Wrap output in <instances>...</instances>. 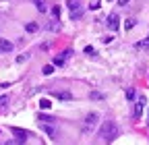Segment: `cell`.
Listing matches in <instances>:
<instances>
[{
	"label": "cell",
	"instance_id": "cell-18",
	"mask_svg": "<svg viewBox=\"0 0 149 145\" xmlns=\"http://www.w3.org/2000/svg\"><path fill=\"white\" fill-rule=\"evenodd\" d=\"M137 48H139V50H141V48H149V38H147V40H143V42H139V44H137Z\"/></svg>",
	"mask_w": 149,
	"mask_h": 145
},
{
	"label": "cell",
	"instance_id": "cell-1",
	"mask_svg": "<svg viewBox=\"0 0 149 145\" xmlns=\"http://www.w3.org/2000/svg\"><path fill=\"white\" fill-rule=\"evenodd\" d=\"M97 137H100L104 143H112V141L118 137V126L112 122V120H106V122L102 124V129H100Z\"/></svg>",
	"mask_w": 149,
	"mask_h": 145
},
{
	"label": "cell",
	"instance_id": "cell-19",
	"mask_svg": "<svg viewBox=\"0 0 149 145\" xmlns=\"http://www.w3.org/2000/svg\"><path fill=\"white\" fill-rule=\"evenodd\" d=\"M133 27H135V21H133V19H128V21L124 23V29H126V31H128V29H133Z\"/></svg>",
	"mask_w": 149,
	"mask_h": 145
},
{
	"label": "cell",
	"instance_id": "cell-10",
	"mask_svg": "<svg viewBox=\"0 0 149 145\" xmlns=\"http://www.w3.org/2000/svg\"><path fill=\"white\" fill-rule=\"evenodd\" d=\"M48 29H50V31H58V29H60V21H58V19H54V21L48 25Z\"/></svg>",
	"mask_w": 149,
	"mask_h": 145
},
{
	"label": "cell",
	"instance_id": "cell-21",
	"mask_svg": "<svg viewBox=\"0 0 149 145\" xmlns=\"http://www.w3.org/2000/svg\"><path fill=\"white\" fill-rule=\"evenodd\" d=\"M8 104V96H2V98H0V108H4Z\"/></svg>",
	"mask_w": 149,
	"mask_h": 145
},
{
	"label": "cell",
	"instance_id": "cell-5",
	"mask_svg": "<svg viewBox=\"0 0 149 145\" xmlns=\"http://www.w3.org/2000/svg\"><path fill=\"white\" fill-rule=\"evenodd\" d=\"M0 52H4V54L13 52V42L4 40V38H0Z\"/></svg>",
	"mask_w": 149,
	"mask_h": 145
},
{
	"label": "cell",
	"instance_id": "cell-9",
	"mask_svg": "<svg viewBox=\"0 0 149 145\" xmlns=\"http://www.w3.org/2000/svg\"><path fill=\"white\" fill-rule=\"evenodd\" d=\"M33 4H35V8L40 10V13H46V0H33Z\"/></svg>",
	"mask_w": 149,
	"mask_h": 145
},
{
	"label": "cell",
	"instance_id": "cell-14",
	"mask_svg": "<svg viewBox=\"0 0 149 145\" xmlns=\"http://www.w3.org/2000/svg\"><path fill=\"white\" fill-rule=\"evenodd\" d=\"M64 58L66 56H56L54 58V66H64Z\"/></svg>",
	"mask_w": 149,
	"mask_h": 145
},
{
	"label": "cell",
	"instance_id": "cell-4",
	"mask_svg": "<svg viewBox=\"0 0 149 145\" xmlns=\"http://www.w3.org/2000/svg\"><path fill=\"white\" fill-rule=\"evenodd\" d=\"M10 133H13V135H17V139L21 141V143H25V141H27V137H29V133H27V131H23V129H17V126H13V129H10Z\"/></svg>",
	"mask_w": 149,
	"mask_h": 145
},
{
	"label": "cell",
	"instance_id": "cell-8",
	"mask_svg": "<svg viewBox=\"0 0 149 145\" xmlns=\"http://www.w3.org/2000/svg\"><path fill=\"white\" fill-rule=\"evenodd\" d=\"M70 10H81V0H66Z\"/></svg>",
	"mask_w": 149,
	"mask_h": 145
},
{
	"label": "cell",
	"instance_id": "cell-13",
	"mask_svg": "<svg viewBox=\"0 0 149 145\" xmlns=\"http://www.w3.org/2000/svg\"><path fill=\"white\" fill-rule=\"evenodd\" d=\"M54 96H56V98H60V100H70V93H68V91H56Z\"/></svg>",
	"mask_w": 149,
	"mask_h": 145
},
{
	"label": "cell",
	"instance_id": "cell-11",
	"mask_svg": "<svg viewBox=\"0 0 149 145\" xmlns=\"http://www.w3.org/2000/svg\"><path fill=\"white\" fill-rule=\"evenodd\" d=\"M37 120H40V122H56V118L46 116V114H40V116H37Z\"/></svg>",
	"mask_w": 149,
	"mask_h": 145
},
{
	"label": "cell",
	"instance_id": "cell-23",
	"mask_svg": "<svg viewBox=\"0 0 149 145\" xmlns=\"http://www.w3.org/2000/svg\"><path fill=\"white\" fill-rule=\"evenodd\" d=\"M89 8H93V10H97V8H100V0H93V2L89 4Z\"/></svg>",
	"mask_w": 149,
	"mask_h": 145
},
{
	"label": "cell",
	"instance_id": "cell-6",
	"mask_svg": "<svg viewBox=\"0 0 149 145\" xmlns=\"http://www.w3.org/2000/svg\"><path fill=\"white\" fill-rule=\"evenodd\" d=\"M118 21H120L118 15H110V17H108V27H110L112 31H116V29H118Z\"/></svg>",
	"mask_w": 149,
	"mask_h": 145
},
{
	"label": "cell",
	"instance_id": "cell-22",
	"mask_svg": "<svg viewBox=\"0 0 149 145\" xmlns=\"http://www.w3.org/2000/svg\"><path fill=\"white\" fill-rule=\"evenodd\" d=\"M89 98H91V100H102V93H97V91H91V93H89Z\"/></svg>",
	"mask_w": 149,
	"mask_h": 145
},
{
	"label": "cell",
	"instance_id": "cell-2",
	"mask_svg": "<svg viewBox=\"0 0 149 145\" xmlns=\"http://www.w3.org/2000/svg\"><path fill=\"white\" fill-rule=\"evenodd\" d=\"M97 122H100V114H97V112L87 114V118H85V122H83V131H85V133H91L93 129H95Z\"/></svg>",
	"mask_w": 149,
	"mask_h": 145
},
{
	"label": "cell",
	"instance_id": "cell-16",
	"mask_svg": "<svg viewBox=\"0 0 149 145\" xmlns=\"http://www.w3.org/2000/svg\"><path fill=\"white\" fill-rule=\"evenodd\" d=\"M42 72H44V75H52V72H54V66H52V64H46V66L42 68Z\"/></svg>",
	"mask_w": 149,
	"mask_h": 145
},
{
	"label": "cell",
	"instance_id": "cell-7",
	"mask_svg": "<svg viewBox=\"0 0 149 145\" xmlns=\"http://www.w3.org/2000/svg\"><path fill=\"white\" fill-rule=\"evenodd\" d=\"M52 124H54V122H44V126H42L44 133H46V135H50V137H54V135H56V129H54Z\"/></svg>",
	"mask_w": 149,
	"mask_h": 145
},
{
	"label": "cell",
	"instance_id": "cell-20",
	"mask_svg": "<svg viewBox=\"0 0 149 145\" xmlns=\"http://www.w3.org/2000/svg\"><path fill=\"white\" fill-rule=\"evenodd\" d=\"M52 15H54V19H58V17H60V6H54L52 8Z\"/></svg>",
	"mask_w": 149,
	"mask_h": 145
},
{
	"label": "cell",
	"instance_id": "cell-17",
	"mask_svg": "<svg viewBox=\"0 0 149 145\" xmlns=\"http://www.w3.org/2000/svg\"><path fill=\"white\" fill-rule=\"evenodd\" d=\"M126 100H135V89H133V87L126 89Z\"/></svg>",
	"mask_w": 149,
	"mask_h": 145
},
{
	"label": "cell",
	"instance_id": "cell-24",
	"mask_svg": "<svg viewBox=\"0 0 149 145\" xmlns=\"http://www.w3.org/2000/svg\"><path fill=\"white\" fill-rule=\"evenodd\" d=\"M128 2H130V0H118V4H120V6H126Z\"/></svg>",
	"mask_w": 149,
	"mask_h": 145
},
{
	"label": "cell",
	"instance_id": "cell-15",
	"mask_svg": "<svg viewBox=\"0 0 149 145\" xmlns=\"http://www.w3.org/2000/svg\"><path fill=\"white\" fill-rule=\"evenodd\" d=\"M40 108H44V110H50V108H52V102H50V100H42V102H40Z\"/></svg>",
	"mask_w": 149,
	"mask_h": 145
},
{
	"label": "cell",
	"instance_id": "cell-25",
	"mask_svg": "<svg viewBox=\"0 0 149 145\" xmlns=\"http://www.w3.org/2000/svg\"><path fill=\"white\" fill-rule=\"evenodd\" d=\"M147 126H149V110H147Z\"/></svg>",
	"mask_w": 149,
	"mask_h": 145
},
{
	"label": "cell",
	"instance_id": "cell-12",
	"mask_svg": "<svg viewBox=\"0 0 149 145\" xmlns=\"http://www.w3.org/2000/svg\"><path fill=\"white\" fill-rule=\"evenodd\" d=\"M37 29H40V27H37V23H27V25H25V31H29V33H35Z\"/></svg>",
	"mask_w": 149,
	"mask_h": 145
},
{
	"label": "cell",
	"instance_id": "cell-3",
	"mask_svg": "<svg viewBox=\"0 0 149 145\" xmlns=\"http://www.w3.org/2000/svg\"><path fill=\"white\" fill-rule=\"evenodd\" d=\"M145 104H147V102H145V96H141V98L137 100V106H135V114H133V118H135V120H139V118H141Z\"/></svg>",
	"mask_w": 149,
	"mask_h": 145
}]
</instances>
